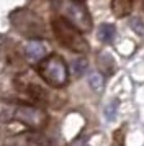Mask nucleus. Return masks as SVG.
Segmentation results:
<instances>
[{"instance_id": "nucleus-7", "label": "nucleus", "mask_w": 144, "mask_h": 146, "mask_svg": "<svg viewBox=\"0 0 144 146\" xmlns=\"http://www.w3.org/2000/svg\"><path fill=\"white\" fill-rule=\"evenodd\" d=\"M25 58L33 64H39L46 58V46L38 40L30 41L25 46Z\"/></svg>"}, {"instance_id": "nucleus-8", "label": "nucleus", "mask_w": 144, "mask_h": 146, "mask_svg": "<svg viewBox=\"0 0 144 146\" xmlns=\"http://www.w3.org/2000/svg\"><path fill=\"white\" fill-rule=\"evenodd\" d=\"M133 3H134V0H113V12L120 18L126 17V15L131 13Z\"/></svg>"}, {"instance_id": "nucleus-10", "label": "nucleus", "mask_w": 144, "mask_h": 146, "mask_svg": "<svg viewBox=\"0 0 144 146\" xmlns=\"http://www.w3.org/2000/svg\"><path fill=\"white\" fill-rule=\"evenodd\" d=\"M98 62H100V67H102V71H103L106 76H110V74H113V71H115V61H113V58H111L110 54H100L98 56Z\"/></svg>"}, {"instance_id": "nucleus-4", "label": "nucleus", "mask_w": 144, "mask_h": 146, "mask_svg": "<svg viewBox=\"0 0 144 146\" xmlns=\"http://www.w3.org/2000/svg\"><path fill=\"white\" fill-rule=\"evenodd\" d=\"M10 21H12L13 27L26 38L38 40V38H43L46 35V28L43 20L39 17H36L33 12H30V10H17L10 17Z\"/></svg>"}, {"instance_id": "nucleus-6", "label": "nucleus", "mask_w": 144, "mask_h": 146, "mask_svg": "<svg viewBox=\"0 0 144 146\" xmlns=\"http://www.w3.org/2000/svg\"><path fill=\"white\" fill-rule=\"evenodd\" d=\"M15 86L18 89V92H21L25 97H28V99L31 100L33 105L41 107V105H46V104L51 102L49 92L46 90L44 87H41L39 84L30 80L28 74H20L18 77L15 79Z\"/></svg>"}, {"instance_id": "nucleus-16", "label": "nucleus", "mask_w": 144, "mask_h": 146, "mask_svg": "<svg viewBox=\"0 0 144 146\" xmlns=\"http://www.w3.org/2000/svg\"><path fill=\"white\" fill-rule=\"evenodd\" d=\"M75 2H79V3H80V2H82V0H75Z\"/></svg>"}, {"instance_id": "nucleus-14", "label": "nucleus", "mask_w": 144, "mask_h": 146, "mask_svg": "<svg viewBox=\"0 0 144 146\" xmlns=\"http://www.w3.org/2000/svg\"><path fill=\"white\" fill-rule=\"evenodd\" d=\"M116 108H118V100H113L110 105L106 107V110H105V115H106V118H108V120H113V118H115Z\"/></svg>"}, {"instance_id": "nucleus-2", "label": "nucleus", "mask_w": 144, "mask_h": 146, "mask_svg": "<svg viewBox=\"0 0 144 146\" xmlns=\"http://www.w3.org/2000/svg\"><path fill=\"white\" fill-rule=\"evenodd\" d=\"M38 74L49 87L61 89L69 80V67L59 54H49L38 64Z\"/></svg>"}, {"instance_id": "nucleus-5", "label": "nucleus", "mask_w": 144, "mask_h": 146, "mask_svg": "<svg viewBox=\"0 0 144 146\" xmlns=\"http://www.w3.org/2000/svg\"><path fill=\"white\" fill-rule=\"evenodd\" d=\"M59 10L62 13V18L72 23L79 31H89L92 28V18L89 12L85 10L75 0H61Z\"/></svg>"}, {"instance_id": "nucleus-9", "label": "nucleus", "mask_w": 144, "mask_h": 146, "mask_svg": "<svg viewBox=\"0 0 144 146\" xmlns=\"http://www.w3.org/2000/svg\"><path fill=\"white\" fill-rule=\"evenodd\" d=\"M115 35H116V30H115V27L111 23H103L102 27L98 28V38L103 43H111L113 38H115Z\"/></svg>"}, {"instance_id": "nucleus-13", "label": "nucleus", "mask_w": 144, "mask_h": 146, "mask_svg": "<svg viewBox=\"0 0 144 146\" xmlns=\"http://www.w3.org/2000/svg\"><path fill=\"white\" fill-rule=\"evenodd\" d=\"M131 28H133L137 35H141V36L144 35V23L141 21V18H133V20H131Z\"/></svg>"}, {"instance_id": "nucleus-11", "label": "nucleus", "mask_w": 144, "mask_h": 146, "mask_svg": "<svg viewBox=\"0 0 144 146\" xmlns=\"http://www.w3.org/2000/svg\"><path fill=\"white\" fill-rule=\"evenodd\" d=\"M103 76L98 72H93L89 76V84H90V87L95 90V92H102V89H103Z\"/></svg>"}, {"instance_id": "nucleus-15", "label": "nucleus", "mask_w": 144, "mask_h": 146, "mask_svg": "<svg viewBox=\"0 0 144 146\" xmlns=\"http://www.w3.org/2000/svg\"><path fill=\"white\" fill-rule=\"evenodd\" d=\"M113 141H115V146H124V139H123V130H116L115 131V136H113Z\"/></svg>"}, {"instance_id": "nucleus-1", "label": "nucleus", "mask_w": 144, "mask_h": 146, "mask_svg": "<svg viewBox=\"0 0 144 146\" xmlns=\"http://www.w3.org/2000/svg\"><path fill=\"white\" fill-rule=\"evenodd\" d=\"M18 121L31 131H39L49 123V115L43 107L33 104H20L13 100H0V123Z\"/></svg>"}, {"instance_id": "nucleus-3", "label": "nucleus", "mask_w": 144, "mask_h": 146, "mask_svg": "<svg viewBox=\"0 0 144 146\" xmlns=\"http://www.w3.org/2000/svg\"><path fill=\"white\" fill-rule=\"evenodd\" d=\"M52 31H54L59 43L62 46H65L67 49L74 51V53L84 54L90 48L87 40L82 36V31H79L72 23H69L62 17H56L52 20Z\"/></svg>"}, {"instance_id": "nucleus-12", "label": "nucleus", "mask_w": 144, "mask_h": 146, "mask_svg": "<svg viewBox=\"0 0 144 146\" xmlns=\"http://www.w3.org/2000/svg\"><path fill=\"white\" fill-rule=\"evenodd\" d=\"M85 71H87V61H85L84 58L75 59L74 62H72V72H74V76H75V77H80Z\"/></svg>"}]
</instances>
